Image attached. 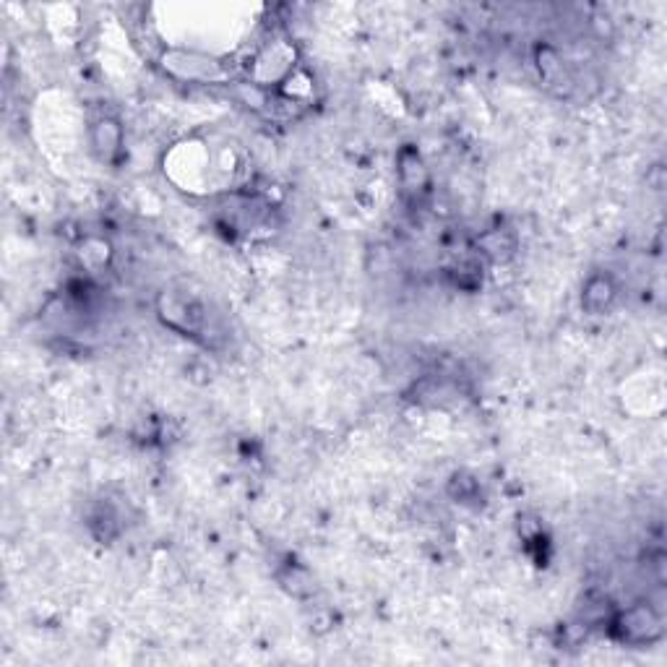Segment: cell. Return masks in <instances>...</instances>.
I'll list each match as a JSON object with an SVG mask.
<instances>
[{
  "instance_id": "7",
  "label": "cell",
  "mask_w": 667,
  "mask_h": 667,
  "mask_svg": "<svg viewBox=\"0 0 667 667\" xmlns=\"http://www.w3.org/2000/svg\"><path fill=\"white\" fill-rule=\"evenodd\" d=\"M81 261L89 269H102L110 261V245L102 238H86L81 245Z\"/></svg>"
},
{
  "instance_id": "3",
  "label": "cell",
  "mask_w": 667,
  "mask_h": 667,
  "mask_svg": "<svg viewBox=\"0 0 667 667\" xmlns=\"http://www.w3.org/2000/svg\"><path fill=\"white\" fill-rule=\"evenodd\" d=\"M159 316L165 321L170 329L180 331V334H199L201 324H204V313H201V305H196L193 300H185L178 292H162L159 295Z\"/></svg>"
},
{
  "instance_id": "6",
  "label": "cell",
  "mask_w": 667,
  "mask_h": 667,
  "mask_svg": "<svg viewBox=\"0 0 667 667\" xmlns=\"http://www.w3.org/2000/svg\"><path fill=\"white\" fill-rule=\"evenodd\" d=\"M399 178H402V185L407 191H423L428 185V170H425L420 154L404 149L402 157H399Z\"/></svg>"
},
{
  "instance_id": "4",
  "label": "cell",
  "mask_w": 667,
  "mask_h": 667,
  "mask_svg": "<svg viewBox=\"0 0 667 667\" xmlns=\"http://www.w3.org/2000/svg\"><path fill=\"white\" fill-rule=\"evenodd\" d=\"M89 144H92L94 157L100 162H118L120 154H123V128L115 118H100L92 126L89 133Z\"/></svg>"
},
{
  "instance_id": "1",
  "label": "cell",
  "mask_w": 667,
  "mask_h": 667,
  "mask_svg": "<svg viewBox=\"0 0 667 667\" xmlns=\"http://www.w3.org/2000/svg\"><path fill=\"white\" fill-rule=\"evenodd\" d=\"M610 636L621 644L631 647H644L662 639V618L660 613L647 605V602H636L631 608L621 610L610 618L608 626Z\"/></svg>"
},
{
  "instance_id": "2",
  "label": "cell",
  "mask_w": 667,
  "mask_h": 667,
  "mask_svg": "<svg viewBox=\"0 0 667 667\" xmlns=\"http://www.w3.org/2000/svg\"><path fill=\"white\" fill-rule=\"evenodd\" d=\"M162 68L180 81L212 84V81L227 79V68L217 58L196 53V50H165L162 53Z\"/></svg>"
},
{
  "instance_id": "5",
  "label": "cell",
  "mask_w": 667,
  "mask_h": 667,
  "mask_svg": "<svg viewBox=\"0 0 667 667\" xmlns=\"http://www.w3.org/2000/svg\"><path fill=\"white\" fill-rule=\"evenodd\" d=\"M615 300V282L610 274H595L589 277L582 292V308L587 313H605Z\"/></svg>"
}]
</instances>
